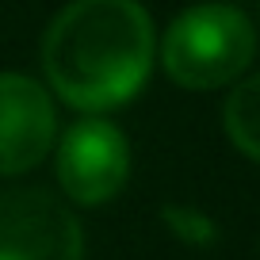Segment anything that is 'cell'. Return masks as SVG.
Listing matches in <instances>:
<instances>
[{
    "instance_id": "cell-1",
    "label": "cell",
    "mask_w": 260,
    "mask_h": 260,
    "mask_svg": "<svg viewBox=\"0 0 260 260\" xmlns=\"http://www.w3.org/2000/svg\"><path fill=\"white\" fill-rule=\"evenodd\" d=\"M153 23L138 0H73L42 39V73L77 111H111L153 69Z\"/></svg>"
},
{
    "instance_id": "cell-2",
    "label": "cell",
    "mask_w": 260,
    "mask_h": 260,
    "mask_svg": "<svg viewBox=\"0 0 260 260\" xmlns=\"http://www.w3.org/2000/svg\"><path fill=\"white\" fill-rule=\"evenodd\" d=\"M256 57V31L237 8L195 4L161 39V65L180 88L211 92L234 84Z\"/></svg>"
},
{
    "instance_id": "cell-3",
    "label": "cell",
    "mask_w": 260,
    "mask_h": 260,
    "mask_svg": "<svg viewBox=\"0 0 260 260\" xmlns=\"http://www.w3.org/2000/svg\"><path fill=\"white\" fill-rule=\"evenodd\" d=\"M130 176V142L107 119H84L57 146V184L81 207H100L122 191Z\"/></svg>"
},
{
    "instance_id": "cell-4",
    "label": "cell",
    "mask_w": 260,
    "mask_h": 260,
    "mask_svg": "<svg viewBox=\"0 0 260 260\" xmlns=\"http://www.w3.org/2000/svg\"><path fill=\"white\" fill-rule=\"evenodd\" d=\"M0 260H84L73 211L39 187L0 195Z\"/></svg>"
},
{
    "instance_id": "cell-5",
    "label": "cell",
    "mask_w": 260,
    "mask_h": 260,
    "mask_svg": "<svg viewBox=\"0 0 260 260\" xmlns=\"http://www.w3.org/2000/svg\"><path fill=\"white\" fill-rule=\"evenodd\" d=\"M54 138L57 115L50 92L31 77L0 73V176H19L42 165Z\"/></svg>"
},
{
    "instance_id": "cell-6",
    "label": "cell",
    "mask_w": 260,
    "mask_h": 260,
    "mask_svg": "<svg viewBox=\"0 0 260 260\" xmlns=\"http://www.w3.org/2000/svg\"><path fill=\"white\" fill-rule=\"evenodd\" d=\"M222 122H226V134L245 157L260 161V73L241 81L230 92L226 107H222Z\"/></svg>"
},
{
    "instance_id": "cell-7",
    "label": "cell",
    "mask_w": 260,
    "mask_h": 260,
    "mask_svg": "<svg viewBox=\"0 0 260 260\" xmlns=\"http://www.w3.org/2000/svg\"><path fill=\"white\" fill-rule=\"evenodd\" d=\"M161 218H165V226H169L180 241H187V245H211L214 237H218V226H214L203 211H195V207L172 203V207L161 211Z\"/></svg>"
}]
</instances>
